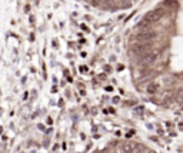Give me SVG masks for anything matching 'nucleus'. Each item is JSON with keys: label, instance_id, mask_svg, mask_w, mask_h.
Masks as SVG:
<instances>
[{"label": "nucleus", "instance_id": "obj_1", "mask_svg": "<svg viewBox=\"0 0 183 153\" xmlns=\"http://www.w3.org/2000/svg\"><path fill=\"white\" fill-rule=\"evenodd\" d=\"M163 16H165V10H163V9H154V10L149 12V13L145 16L143 20H146V22L150 24V23H156V22H159Z\"/></svg>", "mask_w": 183, "mask_h": 153}, {"label": "nucleus", "instance_id": "obj_2", "mask_svg": "<svg viewBox=\"0 0 183 153\" xmlns=\"http://www.w3.org/2000/svg\"><path fill=\"white\" fill-rule=\"evenodd\" d=\"M154 32H152V30H146V32H142V33H139L136 36V39H137V42H140V43H146V42H149V40H153L154 39Z\"/></svg>", "mask_w": 183, "mask_h": 153}, {"label": "nucleus", "instance_id": "obj_3", "mask_svg": "<svg viewBox=\"0 0 183 153\" xmlns=\"http://www.w3.org/2000/svg\"><path fill=\"white\" fill-rule=\"evenodd\" d=\"M150 49L149 43H137V45H134L133 47H132V51H133L134 54H143L145 51H148Z\"/></svg>", "mask_w": 183, "mask_h": 153}, {"label": "nucleus", "instance_id": "obj_4", "mask_svg": "<svg viewBox=\"0 0 183 153\" xmlns=\"http://www.w3.org/2000/svg\"><path fill=\"white\" fill-rule=\"evenodd\" d=\"M123 150L127 153H139V150L136 149V145L132 143V142H126V143L123 145Z\"/></svg>", "mask_w": 183, "mask_h": 153}, {"label": "nucleus", "instance_id": "obj_5", "mask_svg": "<svg viewBox=\"0 0 183 153\" xmlns=\"http://www.w3.org/2000/svg\"><path fill=\"white\" fill-rule=\"evenodd\" d=\"M146 90H148V93H149V95H156V93L160 90V85H159V83H156V82H153V83H150V85L148 86V89H146Z\"/></svg>", "mask_w": 183, "mask_h": 153}, {"label": "nucleus", "instance_id": "obj_6", "mask_svg": "<svg viewBox=\"0 0 183 153\" xmlns=\"http://www.w3.org/2000/svg\"><path fill=\"white\" fill-rule=\"evenodd\" d=\"M103 0H90V3H92V6H95V7H97L100 6V3H102Z\"/></svg>", "mask_w": 183, "mask_h": 153}, {"label": "nucleus", "instance_id": "obj_7", "mask_svg": "<svg viewBox=\"0 0 183 153\" xmlns=\"http://www.w3.org/2000/svg\"><path fill=\"white\" fill-rule=\"evenodd\" d=\"M166 4H176V0H165Z\"/></svg>", "mask_w": 183, "mask_h": 153}, {"label": "nucleus", "instance_id": "obj_8", "mask_svg": "<svg viewBox=\"0 0 183 153\" xmlns=\"http://www.w3.org/2000/svg\"><path fill=\"white\" fill-rule=\"evenodd\" d=\"M80 70H82V72H87V67H86V66H82V67H80Z\"/></svg>", "mask_w": 183, "mask_h": 153}]
</instances>
